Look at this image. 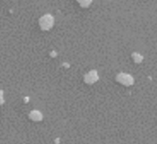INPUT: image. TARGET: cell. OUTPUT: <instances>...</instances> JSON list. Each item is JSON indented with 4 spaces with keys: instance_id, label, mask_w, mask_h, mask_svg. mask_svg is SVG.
I'll return each mask as SVG.
<instances>
[{
    "instance_id": "1",
    "label": "cell",
    "mask_w": 157,
    "mask_h": 144,
    "mask_svg": "<svg viewBox=\"0 0 157 144\" xmlns=\"http://www.w3.org/2000/svg\"><path fill=\"white\" fill-rule=\"evenodd\" d=\"M40 24L42 29L44 30H48L52 27L53 25V18L50 15H46L44 17H43L40 21Z\"/></svg>"
},
{
    "instance_id": "2",
    "label": "cell",
    "mask_w": 157,
    "mask_h": 144,
    "mask_svg": "<svg viewBox=\"0 0 157 144\" xmlns=\"http://www.w3.org/2000/svg\"><path fill=\"white\" fill-rule=\"evenodd\" d=\"M30 117L33 120H34V121H40L43 116H42V115H41L40 112H38V111H33L31 113V115H30Z\"/></svg>"
},
{
    "instance_id": "3",
    "label": "cell",
    "mask_w": 157,
    "mask_h": 144,
    "mask_svg": "<svg viewBox=\"0 0 157 144\" xmlns=\"http://www.w3.org/2000/svg\"><path fill=\"white\" fill-rule=\"evenodd\" d=\"M93 74H94V72H92V73H90L88 76H86V78H85V81L88 82V83H93L94 81H95L96 80H97V77H93Z\"/></svg>"
},
{
    "instance_id": "4",
    "label": "cell",
    "mask_w": 157,
    "mask_h": 144,
    "mask_svg": "<svg viewBox=\"0 0 157 144\" xmlns=\"http://www.w3.org/2000/svg\"><path fill=\"white\" fill-rule=\"evenodd\" d=\"M78 1L80 2L82 6H87L91 2V0H78Z\"/></svg>"
},
{
    "instance_id": "5",
    "label": "cell",
    "mask_w": 157,
    "mask_h": 144,
    "mask_svg": "<svg viewBox=\"0 0 157 144\" xmlns=\"http://www.w3.org/2000/svg\"><path fill=\"white\" fill-rule=\"evenodd\" d=\"M4 102L3 100V94H2V92H0V104H2Z\"/></svg>"
}]
</instances>
